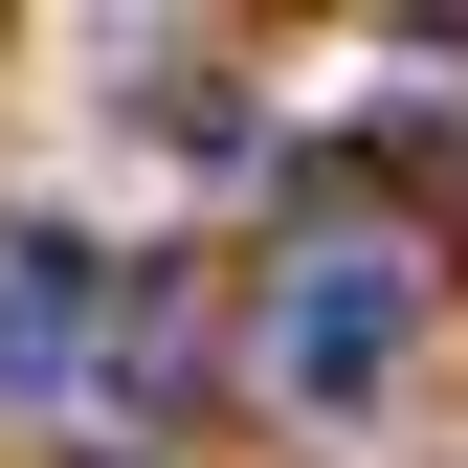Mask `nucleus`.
Masks as SVG:
<instances>
[{
    "label": "nucleus",
    "mask_w": 468,
    "mask_h": 468,
    "mask_svg": "<svg viewBox=\"0 0 468 468\" xmlns=\"http://www.w3.org/2000/svg\"><path fill=\"white\" fill-rule=\"evenodd\" d=\"M401 335H424V268H401V246H313V268H290V313H268L290 424H357V401L401 379Z\"/></svg>",
    "instance_id": "f257e3e1"
},
{
    "label": "nucleus",
    "mask_w": 468,
    "mask_h": 468,
    "mask_svg": "<svg viewBox=\"0 0 468 468\" xmlns=\"http://www.w3.org/2000/svg\"><path fill=\"white\" fill-rule=\"evenodd\" d=\"M90 313H112V246H90V223H0V379H68Z\"/></svg>",
    "instance_id": "f03ea898"
}]
</instances>
